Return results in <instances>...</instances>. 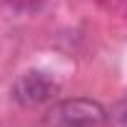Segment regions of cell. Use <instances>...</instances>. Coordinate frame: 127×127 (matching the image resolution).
<instances>
[{
    "instance_id": "cell-1",
    "label": "cell",
    "mask_w": 127,
    "mask_h": 127,
    "mask_svg": "<svg viewBox=\"0 0 127 127\" xmlns=\"http://www.w3.org/2000/svg\"><path fill=\"white\" fill-rule=\"evenodd\" d=\"M105 120H107V110L87 97L55 102L42 117L45 127H97Z\"/></svg>"
},
{
    "instance_id": "cell-2",
    "label": "cell",
    "mask_w": 127,
    "mask_h": 127,
    "mask_svg": "<svg viewBox=\"0 0 127 127\" xmlns=\"http://www.w3.org/2000/svg\"><path fill=\"white\" fill-rule=\"evenodd\" d=\"M57 82L42 70H28L13 82V100L23 107H37L57 95Z\"/></svg>"
},
{
    "instance_id": "cell-3",
    "label": "cell",
    "mask_w": 127,
    "mask_h": 127,
    "mask_svg": "<svg viewBox=\"0 0 127 127\" xmlns=\"http://www.w3.org/2000/svg\"><path fill=\"white\" fill-rule=\"evenodd\" d=\"M107 125L110 127H127V97L117 100L107 110Z\"/></svg>"
},
{
    "instance_id": "cell-4",
    "label": "cell",
    "mask_w": 127,
    "mask_h": 127,
    "mask_svg": "<svg viewBox=\"0 0 127 127\" xmlns=\"http://www.w3.org/2000/svg\"><path fill=\"white\" fill-rule=\"evenodd\" d=\"M8 3L18 10H35V8H40L42 0H8Z\"/></svg>"
}]
</instances>
